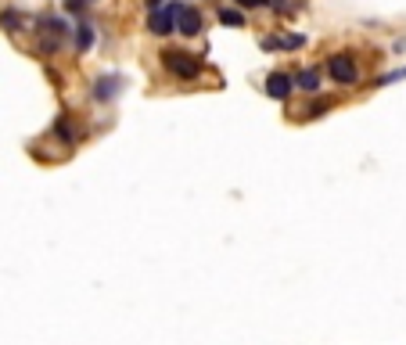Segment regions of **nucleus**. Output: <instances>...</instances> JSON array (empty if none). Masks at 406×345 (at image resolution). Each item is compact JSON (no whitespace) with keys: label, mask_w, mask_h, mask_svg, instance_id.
<instances>
[{"label":"nucleus","mask_w":406,"mask_h":345,"mask_svg":"<svg viewBox=\"0 0 406 345\" xmlns=\"http://www.w3.org/2000/svg\"><path fill=\"white\" fill-rule=\"evenodd\" d=\"M33 33H36V50L40 54H57L62 43L72 36V22L65 15H36Z\"/></svg>","instance_id":"f257e3e1"},{"label":"nucleus","mask_w":406,"mask_h":345,"mask_svg":"<svg viewBox=\"0 0 406 345\" xmlns=\"http://www.w3.org/2000/svg\"><path fill=\"white\" fill-rule=\"evenodd\" d=\"M158 58H162V69H165L172 80L194 83V80H202V72H205V62H202V58L191 54V50H180V47H165Z\"/></svg>","instance_id":"f03ea898"},{"label":"nucleus","mask_w":406,"mask_h":345,"mask_svg":"<svg viewBox=\"0 0 406 345\" xmlns=\"http://www.w3.org/2000/svg\"><path fill=\"white\" fill-rule=\"evenodd\" d=\"M324 72H327L338 87H356V83H360V65H356L353 54H327Z\"/></svg>","instance_id":"7ed1b4c3"},{"label":"nucleus","mask_w":406,"mask_h":345,"mask_svg":"<svg viewBox=\"0 0 406 345\" xmlns=\"http://www.w3.org/2000/svg\"><path fill=\"white\" fill-rule=\"evenodd\" d=\"M180 4H184V0H172V4H165V8H155L148 15V33L158 36V40L177 33V11H180Z\"/></svg>","instance_id":"20e7f679"},{"label":"nucleus","mask_w":406,"mask_h":345,"mask_svg":"<svg viewBox=\"0 0 406 345\" xmlns=\"http://www.w3.org/2000/svg\"><path fill=\"white\" fill-rule=\"evenodd\" d=\"M202 29H205V15L198 8H191V4H180V11H177V33L187 36V40H194V36H202Z\"/></svg>","instance_id":"39448f33"},{"label":"nucleus","mask_w":406,"mask_h":345,"mask_svg":"<svg viewBox=\"0 0 406 345\" xmlns=\"http://www.w3.org/2000/svg\"><path fill=\"white\" fill-rule=\"evenodd\" d=\"M263 90H266V97H273V101H287V97H292V90H295V76L284 72V69H277V72L266 76Z\"/></svg>","instance_id":"423d86ee"},{"label":"nucleus","mask_w":406,"mask_h":345,"mask_svg":"<svg viewBox=\"0 0 406 345\" xmlns=\"http://www.w3.org/2000/svg\"><path fill=\"white\" fill-rule=\"evenodd\" d=\"M54 137L62 141V144H79V130H76V123H72V111H62L54 119Z\"/></svg>","instance_id":"0eeeda50"},{"label":"nucleus","mask_w":406,"mask_h":345,"mask_svg":"<svg viewBox=\"0 0 406 345\" xmlns=\"http://www.w3.org/2000/svg\"><path fill=\"white\" fill-rule=\"evenodd\" d=\"M306 36L299 33H284V36H263V50H299Z\"/></svg>","instance_id":"6e6552de"},{"label":"nucleus","mask_w":406,"mask_h":345,"mask_svg":"<svg viewBox=\"0 0 406 345\" xmlns=\"http://www.w3.org/2000/svg\"><path fill=\"white\" fill-rule=\"evenodd\" d=\"M72 36H76V50H79V54H87V50L97 43V26H94L90 18H83L79 26H72Z\"/></svg>","instance_id":"1a4fd4ad"},{"label":"nucleus","mask_w":406,"mask_h":345,"mask_svg":"<svg viewBox=\"0 0 406 345\" xmlns=\"http://www.w3.org/2000/svg\"><path fill=\"white\" fill-rule=\"evenodd\" d=\"M295 87H299L302 94H320L324 72H320V69H302V72H295Z\"/></svg>","instance_id":"9d476101"},{"label":"nucleus","mask_w":406,"mask_h":345,"mask_svg":"<svg viewBox=\"0 0 406 345\" xmlns=\"http://www.w3.org/2000/svg\"><path fill=\"white\" fill-rule=\"evenodd\" d=\"M115 94H119V76H101V80L90 87V97H94V101H111Z\"/></svg>","instance_id":"9b49d317"},{"label":"nucleus","mask_w":406,"mask_h":345,"mask_svg":"<svg viewBox=\"0 0 406 345\" xmlns=\"http://www.w3.org/2000/svg\"><path fill=\"white\" fill-rule=\"evenodd\" d=\"M0 29H8L11 36H18V33L26 29V15H22V11H15V8H8L4 15H0Z\"/></svg>","instance_id":"f8f14e48"},{"label":"nucleus","mask_w":406,"mask_h":345,"mask_svg":"<svg viewBox=\"0 0 406 345\" xmlns=\"http://www.w3.org/2000/svg\"><path fill=\"white\" fill-rule=\"evenodd\" d=\"M334 108V97H320V101H309L306 111H302V119H320V115H327Z\"/></svg>","instance_id":"ddd939ff"},{"label":"nucleus","mask_w":406,"mask_h":345,"mask_svg":"<svg viewBox=\"0 0 406 345\" xmlns=\"http://www.w3.org/2000/svg\"><path fill=\"white\" fill-rule=\"evenodd\" d=\"M219 22H223V26H234V29H245L248 18H245L241 8H219Z\"/></svg>","instance_id":"4468645a"},{"label":"nucleus","mask_w":406,"mask_h":345,"mask_svg":"<svg viewBox=\"0 0 406 345\" xmlns=\"http://www.w3.org/2000/svg\"><path fill=\"white\" fill-rule=\"evenodd\" d=\"M273 15H280V18H292L295 11H299V0H270L266 4Z\"/></svg>","instance_id":"2eb2a0df"},{"label":"nucleus","mask_w":406,"mask_h":345,"mask_svg":"<svg viewBox=\"0 0 406 345\" xmlns=\"http://www.w3.org/2000/svg\"><path fill=\"white\" fill-rule=\"evenodd\" d=\"M266 4H270V0H234V8H241V11H259Z\"/></svg>","instance_id":"dca6fc26"},{"label":"nucleus","mask_w":406,"mask_h":345,"mask_svg":"<svg viewBox=\"0 0 406 345\" xmlns=\"http://www.w3.org/2000/svg\"><path fill=\"white\" fill-rule=\"evenodd\" d=\"M65 11H72V15H83V11H87V0H65Z\"/></svg>","instance_id":"f3484780"},{"label":"nucleus","mask_w":406,"mask_h":345,"mask_svg":"<svg viewBox=\"0 0 406 345\" xmlns=\"http://www.w3.org/2000/svg\"><path fill=\"white\" fill-rule=\"evenodd\" d=\"M158 4H162V0H144V8H148V11H155Z\"/></svg>","instance_id":"a211bd4d"}]
</instances>
